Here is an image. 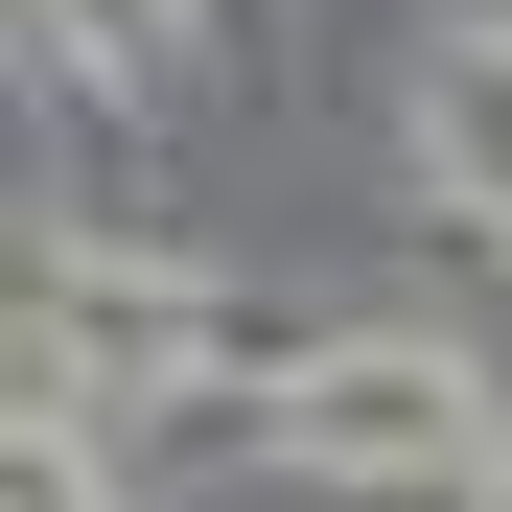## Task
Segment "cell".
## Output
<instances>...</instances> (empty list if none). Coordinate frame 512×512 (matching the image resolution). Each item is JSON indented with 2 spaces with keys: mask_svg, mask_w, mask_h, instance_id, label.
Here are the masks:
<instances>
[{
  "mask_svg": "<svg viewBox=\"0 0 512 512\" xmlns=\"http://www.w3.org/2000/svg\"><path fill=\"white\" fill-rule=\"evenodd\" d=\"M419 163H443V210L512 233V24H443V47H419Z\"/></svg>",
  "mask_w": 512,
  "mask_h": 512,
  "instance_id": "cell-2",
  "label": "cell"
},
{
  "mask_svg": "<svg viewBox=\"0 0 512 512\" xmlns=\"http://www.w3.org/2000/svg\"><path fill=\"white\" fill-rule=\"evenodd\" d=\"M466 512H512V443H489V489H466Z\"/></svg>",
  "mask_w": 512,
  "mask_h": 512,
  "instance_id": "cell-5",
  "label": "cell"
},
{
  "mask_svg": "<svg viewBox=\"0 0 512 512\" xmlns=\"http://www.w3.org/2000/svg\"><path fill=\"white\" fill-rule=\"evenodd\" d=\"M47 47L70 70H140V47H187V0H47Z\"/></svg>",
  "mask_w": 512,
  "mask_h": 512,
  "instance_id": "cell-3",
  "label": "cell"
},
{
  "mask_svg": "<svg viewBox=\"0 0 512 512\" xmlns=\"http://www.w3.org/2000/svg\"><path fill=\"white\" fill-rule=\"evenodd\" d=\"M256 443L326 466V489H489V373L466 350H419V326H350V350H303L280 396H256Z\"/></svg>",
  "mask_w": 512,
  "mask_h": 512,
  "instance_id": "cell-1",
  "label": "cell"
},
{
  "mask_svg": "<svg viewBox=\"0 0 512 512\" xmlns=\"http://www.w3.org/2000/svg\"><path fill=\"white\" fill-rule=\"evenodd\" d=\"M0 512H94V419H24V466H0Z\"/></svg>",
  "mask_w": 512,
  "mask_h": 512,
  "instance_id": "cell-4",
  "label": "cell"
}]
</instances>
